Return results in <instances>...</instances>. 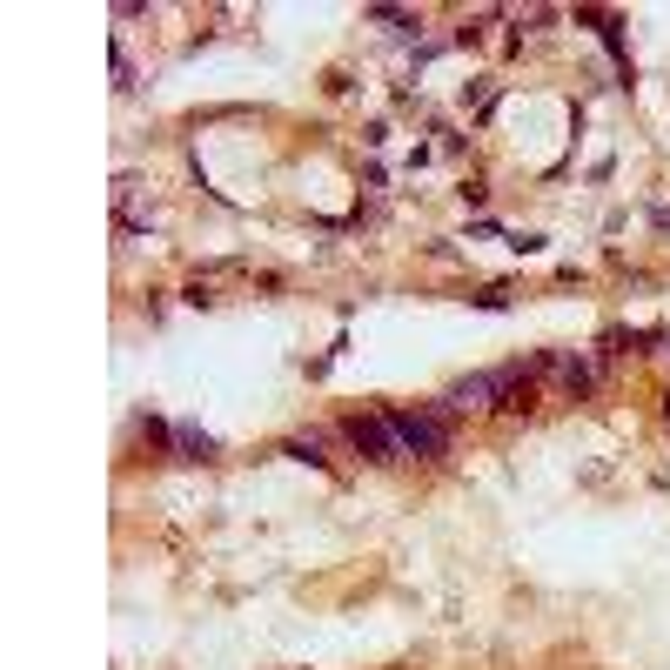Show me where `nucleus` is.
Segmentation results:
<instances>
[{
  "label": "nucleus",
  "instance_id": "obj_1",
  "mask_svg": "<svg viewBox=\"0 0 670 670\" xmlns=\"http://www.w3.org/2000/svg\"><path fill=\"white\" fill-rule=\"evenodd\" d=\"M389 429H396V443H402V456H443L449 449V429H443V416H423V409H402V416H389Z\"/></svg>",
  "mask_w": 670,
  "mask_h": 670
},
{
  "label": "nucleus",
  "instance_id": "obj_2",
  "mask_svg": "<svg viewBox=\"0 0 670 670\" xmlns=\"http://www.w3.org/2000/svg\"><path fill=\"white\" fill-rule=\"evenodd\" d=\"M342 429H349V443H356L369 463H402V443H396V429L389 423H376V416H349Z\"/></svg>",
  "mask_w": 670,
  "mask_h": 670
},
{
  "label": "nucleus",
  "instance_id": "obj_3",
  "mask_svg": "<svg viewBox=\"0 0 670 670\" xmlns=\"http://www.w3.org/2000/svg\"><path fill=\"white\" fill-rule=\"evenodd\" d=\"M289 456H295V463H322V443H315V436H295Z\"/></svg>",
  "mask_w": 670,
  "mask_h": 670
}]
</instances>
